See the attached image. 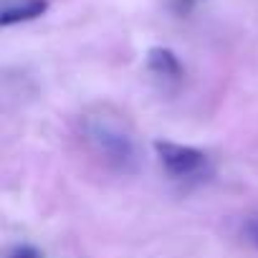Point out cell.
Masks as SVG:
<instances>
[{"label": "cell", "mask_w": 258, "mask_h": 258, "mask_svg": "<svg viewBox=\"0 0 258 258\" xmlns=\"http://www.w3.org/2000/svg\"><path fill=\"white\" fill-rule=\"evenodd\" d=\"M84 137H86L91 152L106 167H111L116 172H135L137 170V165H140L137 142L119 114H111L106 109L86 114Z\"/></svg>", "instance_id": "cell-1"}, {"label": "cell", "mask_w": 258, "mask_h": 258, "mask_svg": "<svg viewBox=\"0 0 258 258\" xmlns=\"http://www.w3.org/2000/svg\"><path fill=\"white\" fill-rule=\"evenodd\" d=\"M155 152L160 165L172 175V177H192L205 170L208 157L205 152L190 147V145H177V142H155Z\"/></svg>", "instance_id": "cell-2"}, {"label": "cell", "mask_w": 258, "mask_h": 258, "mask_svg": "<svg viewBox=\"0 0 258 258\" xmlns=\"http://www.w3.org/2000/svg\"><path fill=\"white\" fill-rule=\"evenodd\" d=\"M48 11V0H21L16 6H8L0 13V26H16L26 21H36Z\"/></svg>", "instance_id": "cell-3"}, {"label": "cell", "mask_w": 258, "mask_h": 258, "mask_svg": "<svg viewBox=\"0 0 258 258\" xmlns=\"http://www.w3.org/2000/svg\"><path fill=\"white\" fill-rule=\"evenodd\" d=\"M147 66H150L152 74H157V76H162V79H180V76H182V63H180V58H177L170 48H165V46H157V48H152V51L147 53Z\"/></svg>", "instance_id": "cell-4"}, {"label": "cell", "mask_w": 258, "mask_h": 258, "mask_svg": "<svg viewBox=\"0 0 258 258\" xmlns=\"http://www.w3.org/2000/svg\"><path fill=\"white\" fill-rule=\"evenodd\" d=\"M11 258H41V253L33 245H16L13 253H11Z\"/></svg>", "instance_id": "cell-5"}, {"label": "cell", "mask_w": 258, "mask_h": 258, "mask_svg": "<svg viewBox=\"0 0 258 258\" xmlns=\"http://www.w3.org/2000/svg\"><path fill=\"white\" fill-rule=\"evenodd\" d=\"M245 230H248V238L255 243V248H258V218L255 220H250L248 225H245Z\"/></svg>", "instance_id": "cell-6"}]
</instances>
